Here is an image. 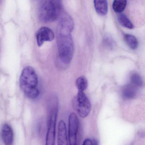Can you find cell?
I'll list each match as a JSON object with an SVG mask.
<instances>
[{"instance_id":"1","label":"cell","mask_w":145,"mask_h":145,"mask_svg":"<svg viewBox=\"0 0 145 145\" xmlns=\"http://www.w3.org/2000/svg\"><path fill=\"white\" fill-rule=\"evenodd\" d=\"M73 26L72 19L69 14L61 15L57 30V39L59 58L65 64H69L73 57L74 47L71 32Z\"/></svg>"},{"instance_id":"2","label":"cell","mask_w":145,"mask_h":145,"mask_svg":"<svg viewBox=\"0 0 145 145\" xmlns=\"http://www.w3.org/2000/svg\"><path fill=\"white\" fill-rule=\"evenodd\" d=\"M38 77L33 67L28 66L22 71L20 78V85L22 91L28 98L35 99L39 96L37 88Z\"/></svg>"},{"instance_id":"3","label":"cell","mask_w":145,"mask_h":145,"mask_svg":"<svg viewBox=\"0 0 145 145\" xmlns=\"http://www.w3.org/2000/svg\"><path fill=\"white\" fill-rule=\"evenodd\" d=\"M61 1L57 0L41 1L38 8V17L42 22L49 23L55 21L62 15Z\"/></svg>"},{"instance_id":"4","label":"cell","mask_w":145,"mask_h":145,"mask_svg":"<svg viewBox=\"0 0 145 145\" xmlns=\"http://www.w3.org/2000/svg\"><path fill=\"white\" fill-rule=\"evenodd\" d=\"M48 127L46 136V145H54L56 137V128L58 113V101L55 96L48 100Z\"/></svg>"},{"instance_id":"5","label":"cell","mask_w":145,"mask_h":145,"mask_svg":"<svg viewBox=\"0 0 145 145\" xmlns=\"http://www.w3.org/2000/svg\"><path fill=\"white\" fill-rule=\"evenodd\" d=\"M74 107L78 115L82 118L88 116L91 110V104L84 92L78 91L74 99Z\"/></svg>"},{"instance_id":"6","label":"cell","mask_w":145,"mask_h":145,"mask_svg":"<svg viewBox=\"0 0 145 145\" xmlns=\"http://www.w3.org/2000/svg\"><path fill=\"white\" fill-rule=\"evenodd\" d=\"M69 145H77V134L79 121L76 115L71 113L69 117Z\"/></svg>"},{"instance_id":"7","label":"cell","mask_w":145,"mask_h":145,"mask_svg":"<svg viewBox=\"0 0 145 145\" xmlns=\"http://www.w3.org/2000/svg\"><path fill=\"white\" fill-rule=\"evenodd\" d=\"M54 33L52 30L47 27H42L38 30L36 33L37 45L40 47L45 42H50L54 38Z\"/></svg>"},{"instance_id":"8","label":"cell","mask_w":145,"mask_h":145,"mask_svg":"<svg viewBox=\"0 0 145 145\" xmlns=\"http://www.w3.org/2000/svg\"><path fill=\"white\" fill-rule=\"evenodd\" d=\"M57 144L58 145H69L66 126L63 120H60L59 123Z\"/></svg>"},{"instance_id":"9","label":"cell","mask_w":145,"mask_h":145,"mask_svg":"<svg viewBox=\"0 0 145 145\" xmlns=\"http://www.w3.org/2000/svg\"><path fill=\"white\" fill-rule=\"evenodd\" d=\"M2 136L3 142L6 145H11L13 142V134L11 127L6 124L3 127Z\"/></svg>"},{"instance_id":"10","label":"cell","mask_w":145,"mask_h":145,"mask_svg":"<svg viewBox=\"0 0 145 145\" xmlns=\"http://www.w3.org/2000/svg\"><path fill=\"white\" fill-rule=\"evenodd\" d=\"M137 93V87L133 84H128L123 87L122 90V94L123 98L131 99L136 96Z\"/></svg>"},{"instance_id":"11","label":"cell","mask_w":145,"mask_h":145,"mask_svg":"<svg viewBox=\"0 0 145 145\" xmlns=\"http://www.w3.org/2000/svg\"><path fill=\"white\" fill-rule=\"evenodd\" d=\"M94 7L96 12L100 15H105L108 12V3L106 1H94Z\"/></svg>"},{"instance_id":"12","label":"cell","mask_w":145,"mask_h":145,"mask_svg":"<svg viewBox=\"0 0 145 145\" xmlns=\"http://www.w3.org/2000/svg\"><path fill=\"white\" fill-rule=\"evenodd\" d=\"M118 22L122 26L128 28L132 29L134 27L133 23L131 22L129 19L123 14H120L118 17Z\"/></svg>"},{"instance_id":"13","label":"cell","mask_w":145,"mask_h":145,"mask_svg":"<svg viewBox=\"0 0 145 145\" xmlns=\"http://www.w3.org/2000/svg\"><path fill=\"white\" fill-rule=\"evenodd\" d=\"M127 5V1L123 0H116L114 1L112 4L113 10L116 12H122L126 8Z\"/></svg>"},{"instance_id":"14","label":"cell","mask_w":145,"mask_h":145,"mask_svg":"<svg viewBox=\"0 0 145 145\" xmlns=\"http://www.w3.org/2000/svg\"><path fill=\"white\" fill-rule=\"evenodd\" d=\"M125 42L129 47L132 49H135L137 48L138 45L137 38L131 35H126L124 36Z\"/></svg>"},{"instance_id":"15","label":"cell","mask_w":145,"mask_h":145,"mask_svg":"<svg viewBox=\"0 0 145 145\" xmlns=\"http://www.w3.org/2000/svg\"><path fill=\"white\" fill-rule=\"evenodd\" d=\"M76 85L78 91L84 92L88 87V81L87 78L84 76L78 77L76 81Z\"/></svg>"},{"instance_id":"16","label":"cell","mask_w":145,"mask_h":145,"mask_svg":"<svg viewBox=\"0 0 145 145\" xmlns=\"http://www.w3.org/2000/svg\"><path fill=\"white\" fill-rule=\"evenodd\" d=\"M132 84L135 87H141L143 86V81L140 76L138 73H133L130 76Z\"/></svg>"},{"instance_id":"17","label":"cell","mask_w":145,"mask_h":145,"mask_svg":"<svg viewBox=\"0 0 145 145\" xmlns=\"http://www.w3.org/2000/svg\"><path fill=\"white\" fill-rule=\"evenodd\" d=\"M82 145H99V142L95 139L87 138L84 140Z\"/></svg>"}]
</instances>
